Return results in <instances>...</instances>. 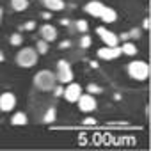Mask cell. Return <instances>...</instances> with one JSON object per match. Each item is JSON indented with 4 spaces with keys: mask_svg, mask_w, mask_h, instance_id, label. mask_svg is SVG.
Listing matches in <instances>:
<instances>
[{
    "mask_svg": "<svg viewBox=\"0 0 151 151\" xmlns=\"http://www.w3.org/2000/svg\"><path fill=\"white\" fill-rule=\"evenodd\" d=\"M0 23H2V7H0Z\"/></svg>",
    "mask_w": 151,
    "mask_h": 151,
    "instance_id": "34",
    "label": "cell"
},
{
    "mask_svg": "<svg viewBox=\"0 0 151 151\" xmlns=\"http://www.w3.org/2000/svg\"><path fill=\"white\" fill-rule=\"evenodd\" d=\"M37 52L36 48H30V46H25L22 48L18 53H16V64L22 66V68H32L36 62H37Z\"/></svg>",
    "mask_w": 151,
    "mask_h": 151,
    "instance_id": "3",
    "label": "cell"
},
{
    "mask_svg": "<svg viewBox=\"0 0 151 151\" xmlns=\"http://www.w3.org/2000/svg\"><path fill=\"white\" fill-rule=\"evenodd\" d=\"M11 7L16 11V13H22L29 7V0H11Z\"/></svg>",
    "mask_w": 151,
    "mask_h": 151,
    "instance_id": "16",
    "label": "cell"
},
{
    "mask_svg": "<svg viewBox=\"0 0 151 151\" xmlns=\"http://www.w3.org/2000/svg\"><path fill=\"white\" fill-rule=\"evenodd\" d=\"M149 25H151V20H149V16H147V18H144V22H142V29L149 30Z\"/></svg>",
    "mask_w": 151,
    "mask_h": 151,
    "instance_id": "26",
    "label": "cell"
},
{
    "mask_svg": "<svg viewBox=\"0 0 151 151\" xmlns=\"http://www.w3.org/2000/svg\"><path fill=\"white\" fill-rule=\"evenodd\" d=\"M9 41H11V45H13V46H20V45L23 43V37H22V34H18V32H16V34H13V36H11V39H9Z\"/></svg>",
    "mask_w": 151,
    "mask_h": 151,
    "instance_id": "20",
    "label": "cell"
},
{
    "mask_svg": "<svg viewBox=\"0 0 151 151\" xmlns=\"http://www.w3.org/2000/svg\"><path fill=\"white\" fill-rule=\"evenodd\" d=\"M96 34L100 36V39L105 43V46H117L119 45V36H116L112 30L105 29V27H98Z\"/></svg>",
    "mask_w": 151,
    "mask_h": 151,
    "instance_id": "7",
    "label": "cell"
},
{
    "mask_svg": "<svg viewBox=\"0 0 151 151\" xmlns=\"http://www.w3.org/2000/svg\"><path fill=\"white\" fill-rule=\"evenodd\" d=\"M91 68L96 69V68H98V62H96V60H91Z\"/></svg>",
    "mask_w": 151,
    "mask_h": 151,
    "instance_id": "32",
    "label": "cell"
},
{
    "mask_svg": "<svg viewBox=\"0 0 151 151\" xmlns=\"http://www.w3.org/2000/svg\"><path fill=\"white\" fill-rule=\"evenodd\" d=\"M43 2H45L46 9H50V11H62L66 7L64 0H43Z\"/></svg>",
    "mask_w": 151,
    "mask_h": 151,
    "instance_id": "13",
    "label": "cell"
},
{
    "mask_svg": "<svg viewBox=\"0 0 151 151\" xmlns=\"http://www.w3.org/2000/svg\"><path fill=\"white\" fill-rule=\"evenodd\" d=\"M119 39H121V41H128V32L121 34V36H119Z\"/></svg>",
    "mask_w": 151,
    "mask_h": 151,
    "instance_id": "30",
    "label": "cell"
},
{
    "mask_svg": "<svg viewBox=\"0 0 151 151\" xmlns=\"http://www.w3.org/2000/svg\"><path fill=\"white\" fill-rule=\"evenodd\" d=\"M80 94H82V86H80V84H75V82H69V84L66 86L64 93H62V96H64L66 101H69V103H77V100L80 98Z\"/></svg>",
    "mask_w": 151,
    "mask_h": 151,
    "instance_id": "6",
    "label": "cell"
},
{
    "mask_svg": "<svg viewBox=\"0 0 151 151\" xmlns=\"http://www.w3.org/2000/svg\"><path fill=\"white\" fill-rule=\"evenodd\" d=\"M60 23H62L64 27H68V25H69V20H66V18H64V20H60Z\"/></svg>",
    "mask_w": 151,
    "mask_h": 151,
    "instance_id": "31",
    "label": "cell"
},
{
    "mask_svg": "<svg viewBox=\"0 0 151 151\" xmlns=\"http://www.w3.org/2000/svg\"><path fill=\"white\" fill-rule=\"evenodd\" d=\"M57 82H60V84H69L71 80H73V71H71V66H69V62L68 60H59L57 62Z\"/></svg>",
    "mask_w": 151,
    "mask_h": 151,
    "instance_id": "4",
    "label": "cell"
},
{
    "mask_svg": "<svg viewBox=\"0 0 151 151\" xmlns=\"http://www.w3.org/2000/svg\"><path fill=\"white\" fill-rule=\"evenodd\" d=\"M48 45H50V43H46L45 39H39V41L36 43V52H37V53H48Z\"/></svg>",
    "mask_w": 151,
    "mask_h": 151,
    "instance_id": "18",
    "label": "cell"
},
{
    "mask_svg": "<svg viewBox=\"0 0 151 151\" xmlns=\"http://www.w3.org/2000/svg\"><path fill=\"white\" fill-rule=\"evenodd\" d=\"M4 60V53H2V50H0V62Z\"/></svg>",
    "mask_w": 151,
    "mask_h": 151,
    "instance_id": "33",
    "label": "cell"
},
{
    "mask_svg": "<svg viewBox=\"0 0 151 151\" xmlns=\"http://www.w3.org/2000/svg\"><path fill=\"white\" fill-rule=\"evenodd\" d=\"M69 46H71L69 41H60V43H59V48H60V50H62V48H69Z\"/></svg>",
    "mask_w": 151,
    "mask_h": 151,
    "instance_id": "27",
    "label": "cell"
},
{
    "mask_svg": "<svg viewBox=\"0 0 151 151\" xmlns=\"http://www.w3.org/2000/svg\"><path fill=\"white\" fill-rule=\"evenodd\" d=\"M34 86L39 91H52L57 86V77L55 73L48 71V69H41L36 77H34Z\"/></svg>",
    "mask_w": 151,
    "mask_h": 151,
    "instance_id": "1",
    "label": "cell"
},
{
    "mask_svg": "<svg viewBox=\"0 0 151 151\" xmlns=\"http://www.w3.org/2000/svg\"><path fill=\"white\" fill-rule=\"evenodd\" d=\"M96 55H98V59H103V60H114L121 55V48H119V45L117 46H103L96 52Z\"/></svg>",
    "mask_w": 151,
    "mask_h": 151,
    "instance_id": "8",
    "label": "cell"
},
{
    "mask_svg": "<svg viewBox=\"0 0 151 151\" xmlns=\"http://www.w3.org/2000/svg\"><path fill=\"white\" fill-rule=\"evenodd\" d=\"M11 123L14 126H25L27 124V114L25 112H14L11 117Z\"/></svg>",
    "mask_w": 151,
    "mask_h": 151,
    "instance_id": "14",
    "label": "cell"
},
{
    "mask_svg": "<svg viewBox=\"0 0 151 151\" xmlns=\"http://www.w3.org/2000/svg\"><path fill=\"white\" fill-rule=\"evenodd\" d=\"M91 45H93V41H91V37L84 34V36L80 37V46H82V48H89Z\"/></svg>",
    "mask_w": 151,
    "mask_h": 151,
    "instance_id": "22",
    "label": "cell"
},
{
    "mask_svg": "<svg viewBox=\"0 0 151 151\" xmlns=\"http://www.w3.org/2000/svg\"><path fill=\"white\" fill-rule=\"evenodd\" d=\"M87 93H89V94H101L103 89H101L100 86H96V84H89V86H87Z\"/></svg>",
    "mask_w": 151,
    "mask_h": 151,
    "instance_id": "21",
    "label": "cell"
},
{
    "mask_svg": "<svg viewBox=\"0 0 151 151\" xmlns=\"http://www.w3.org/2000/svg\"><path fill=\"white\" fill-rule=\"evenodd\" d=\"M22 29H23V30H34V29H36V22H32V20H30V22H25V25H23Z\"/></svg>",
    "mask_w": 151,
    "mask_h": 151,
    "instance_id": "24",
    "label": "cell"
},
{
    "mask_svg": "<svg viewBox=\"0 0 151 151\" xmlns=\"http://www.w3.org/2000/svg\"><path fill=\"white\" fill-rule=\"evenodd\" d=\"M41 16H43L45 20H50V18H52V13H50V11H45V13H43Z\"/></svg>",
    "mask_w": 151,
    "mask_h": 151,
    "instance_id": "29",
    "label": "cell"
},
{
    "mask_svg": "<svg viewBox=\"0 0 151 151\" xmlns=\"http://www.w3.org/2000/svg\"><path fill=\"white\" fill-rule=\"evenodd\" d=\"M41 39H45L46 43H53L57 39V29L50 23H45L41 27Z\"/></svg>",
    "mask_w": 151,
    "mask_h": 151,
    "instance_id": "11",
    "label": "cell"
},
{
    "mask_svg": "<svg viewBox=\"0 0 151 151\" xmlns=\"http://www.w3.org/2000/svg\"><path fill=\"white\" fill-rule=\"evenodd\" d=\"M55 117H57V110H55L53 107H50V109L45 112V116H43V123L50 124V123H53V121H55Z\"/></svg>",
    "mask_w": 151,
    "mask_h": 151,
    "instance_id": "17",
    "label": "cell"
},
{
    "mask_svg": "<svg viewBox=\"0 0 151 151\" xmlns=\"http://www.w3.org/2000/svg\"><path fill=\"white\" fill-rule=\"evenodd\" d=\"M128 37H133V39H139V37H140V30H139V29H132V30L128 32Z\"/></svg>",
    "mask_w": 151,
    "mask_h": 151,
    "instance_id": "25",
    "label": "cell"
},
{
    "mask_svg": "<svg viewBox=\"0 0 151 151\" xmlns=\"http://www.w3.org/2000/svg\"><path fill=\"white\" fill-rule=\"evenodd\" d=\"M52 91H53V96H55V98H60V96H62V93H64V89H62V84H60V86H55Z\"/></svg>",
    "mask_w": 151,
    "mask_h": 151,
    "instance_id": "23",
    "label": "cell"
},
{
    "mask_svg": "<svg viewBox=\"0 0 151 151\" xmlns=\"http://www.w3.org/2000/svg\"><path fill=\"white\" fill-rule=\"evenodd\" d=\"M16 105V96L13 93H4L0 94V110L2 112H11Z\"/></svg>",
    "mask_w": 151,
    "mask_h": 151,
    "instance_id": "9",
    "label": "cell"
},
{
    "mask_svg": "<svg viewBox=\"0 0 151 151\" xmlns=\"http://www.w3.org/2000/svg\"><path fill=\"white\" fill-rule=\"evenodd\" d=\"M128 75L133 80H137V82L147 80L149 78V66H147V62H144V60H133V62H130L128 64Z\"/></svg>",
    "mask_w": 151,
    "mask_h": 151,
    "instance_id": "2",
    "label": "cell"
},
{
    "mask_svg": "<svg viewBox=\"0 0 151 151\" xmlns=\"http://www.w3.org/2000/svg\"><path fill=\"white\" fill-rule=\"evenodd\" d=\"M121 53H124V55H130V57H133V55L137 53V46H135L133 43H130V41H124V45L121 46Z\"/></svg>",
    "mask_w": 151,
    "mask_h": 151,
    "instance_id": "15",
    "label": "cell"
},
{
    "mask_svg": "<svg viewBox=\"0 0 151 151\" xmlns=\"http://www.w3.org/2000/svg\"><path fill=\"white\" fill-rule=\"evenodd\" d=\"M103 4L101 2H98V0H91V2H87L86 4V13L87 14H91V16H94V18H100L101 16V13H103Z\"/></svg>",
    "mask_w": 151,
    "mask_h": 151,
    "instance_id": "10",
    "label": "cell"
},
{
    "mask_svg": "<svg viewBox=\"0 0 151 151\" xmlns=\"http://www.w3.org/2000/svg\"><path fill=\"white\" fill-rule=\"evenodd\" d=\"M77 103H78V109L82 110V112H94L96 110V107H98V101H96V98H94V94H80V98L77 100Z\"/></svg>",
    "mask_w": 151,
    "mask_h": 151,
    "instance_id": "5",
    "label": "cell"
},
{
    "mask_svg": "<svg viewBox=\"0 0 151 151\" xmlns=\"http://www.w3.org/2000/svg\"><path fill=\"white\" fill-rule=\"evenodd\" d=\"M75 25H77V30H78V32H82V34H86V32L89 30V25H87V22H86V20H78Z\"/></svg>",
    "mask_w": 151,
    "mask_h": 151,
    "instance_id": "19",
    "label": "cell"
},
{
    "mask_svg": "<svg viewBox=\"0 0 151 151\" xmlns=\"http://www.w3.org/2000/svg\"><path fill=\"white\" fill-rule=\"evenodd\" d=\"M84 124H87V126H93V124H96V119H93V117H87V119L84 121Z\"/></svg>",
    "mask_w": 151,
    "mask_h": 151,
    "instance_id": "28",
    "label": "cell"
},
{
    "mask_svg": "<svg viewBox=\"0 0 151 151\" xmlns=\"http://www.w3.org/2000/svg\"><path fill=\"white\" fill-rule=\"evenodd\" d=\"M100 18L103 20V23H114L117 20V13L112 7H103V13H101Z\"/></svg>",
    "mask_w": 151,
    "mask_h": 151,
    "instance_id": "12",
    "label": "cell"
}]
</instances>
